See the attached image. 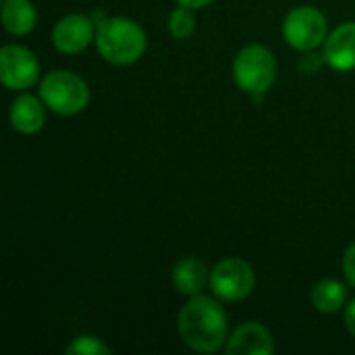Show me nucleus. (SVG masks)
Wrapping results in <instances>:
<instances>
[{"mask_svg": "<svg viewBox=\"0 0 355 355\" xmlns=\"http://www.w3.org/2000/svg\"><path fill=\"white\" fill-rule=\"evenodd\" d=\"M0 79L10 89H29L40 79L35 54L25 46H4L0 52Z\"/></svg>", "mask_w": 355, "mask_h": 355, "instance_id": "nucleus-7", "label": "nucleus"}, {"mask_svg": "<svg viewBox=\"0 0 355 355\" xmlns=\"http://www.w3.org/2000/svg\"><path fill=\"white\" fill-rule=\"evenodd\" d=\"M173 285L183 295H200L210 285V270L196 258H183L173 268Z\"/></svg>", "mask_w": 355, "mask_h": 355, "instance_id": "nucleus-12", "label": "nucleus"}, {"mask_svg": "<svg viewBox=\"0 0 355 355\" xmlns=\"http://www.w3.org/2000/svg\"><path fill=\"white\" fill-rule=\"evenodd\" d=\"M233 75L237 85L250 94H266L270 85L277 79V60L275 54L260 46V44H250L239 50L233 62Z\"/></svg>", "mask_w": 355, "mask_h": 355, "instance_id": "nucleus-4", "label": "nucleus"}, {"mask_svg": "<svg viewBox=\"0 0 355 355\" xmlns=\"http://www.w3.org/2000/svg\"><path fill=\"white\" fill-rule=\"evenodd\" d=\"M177 331L183 343L200 354H214L229 339V324L223 306L206 295H193L181 308Z\"/></svg>", "mask_w": 355, "mask_h": 355, "instance_id": "nucleus-1", "label": "nucleus"}, {"mask_svg": "<svg viewBox=\"0 0 355 355\" xmlns=\"http://www.w3.org/2000/svg\"><path fill=\"white\" fill-rule=\"evenodd\" d=\"M324 60L335 71L355 69V23H343L324 40Z\"/></svg>", "mask_w": 355, "mask_h": 355, "instance_id": "nucleus-10", "label": "nucleus"}, {"mask_svg": "<svg viewBox=\"0 0 355 355\" xmlns=\"http://www.w3.org/2000/svg\"><path fill=\"white\" fill-rule=\"evenodd\" d=\"M64 354H77V355H108L110 349L96 337H77L67 349Z\"/></svg>", "mask_w": 355, "mask_h": 355, "instance_id": "nucleus-16", "label": "nucleus"}, {"mask_svg": "<svg viewBox=\"0 0 355 355\" xmlns=\"http://www.w3.org/2000/svg\"><path fill=\"white\" fill-rule=\"evenodd\" d=\"M193 8L189 6H181L175 8L171 12V19H168V31L175 40H187L193 31H196V17L191 12Z\"/></svg>", "mask_w": 355, "mask_h": 355, "instance_id": "nucleus-15", "label": "nucleus"}, {"mask_svg": "<svg viewBox=\"0 0 355 355\" xmlns=\"http://www.w3.org/2000/svg\"><path fill=\"white\" fill-rule=\"evenodd\" d=\"M94 42L100 56L112 64H133L148 48L146 31L125 17H106L100 21Z\"/></svg>", "mask_w": 355, "mask_h": 355, "instance_id": "nucleus-2", "label": "nucleus"}, {"mask_svg": "<svg viewBox=\"0 0 355 355\" xmlns=\"http://www.w3.org/2000/svg\"><path fill=\"white\" fill-rule=\"evenodd\" d=\"M347 304V289L343 283L327 279L312 289V306L322 314H335Z\"/></svg>", "mask_w": 355, "mask_h": 355, "instance_id": "nucleus-14", "label": "nucleus"}, {"mask_svg": "<svg viewBox=\"0 0 355 355\" xmlns=\"http://www.w3.org/2000/svg\"><path fill=\"white\" fill-rule=\"evenodd\" d=\"M44 106H46L44 100H40V98H35L31 94L19 96L10 104V125H12V129H17L19 133H25V135L37 133L46 123Z\"/></svg>", "mask_w": 355, "mask_h": 355, "instance_id": "nucleus-11", "label": "nucleus"}, {"mask_svg": "<svg viewBox=\"0 0 355 355\" xmlns=\"http://www.w3.org/2000/svg\"><path fill=\"white\" fill-rule=\"evenodd\" d=\"M316 56H318V54H310V52H308V54L302 58L300 67H302L306 73H314V71H316V69H318L322 62H327V60H324V56H320V58H316Z\"/></svg>", "mask_w": 355, "mask_h": 355, "instance_id": "nucleus-18", "label": "nucleus"}, {"mask_svg": "<svg viewBox=\"0 0 355 355\" xmlns=\"http://www.w3.org/2000/svg\"><path fill=\"white\" fill-rule=\"evenodd\" d=\"M345 329L349 331V335L355 337V300H352L349 306L345 308Z\"/></svg>", "mask_w": 355, "mask_h": 355, "instance_id": "nucleus-19", "label": "nucleus"}, {"mask_svg": "<svg viewBox=\"0 0 355 355\" xmlns=\"http://www.w3.org/2000/svg\"><path fill=\"white\" fill-rule=\"evenodd\" d=\"M254 268L241 258H225L210 270V289L223 302L245 300L254 291Z\"/></svg>", "mask_w": 355, "mask_h": 355, "instance_id": "nucleus-6", "label": "nucleus"}, {"mask_svg": "<svg viewBox=\"0 0 355 355\" xmlns=\"http://www.w3.org/2000/svg\"><path fill=\"white\" fill-rule=\"evenodd\" d=\"M343 272H345V279L349 281V285L355 289V241L345 250V256H343Z\"/></svg>", "mask_w": 355, "mask_h": 355, "instance_id": "nucleus-17", "label": "nucleus"}, {"mask_svg": "<svg viewBox=\"0 0 355 355\" xmlns=\"http://www.w3.org/2000/svg\"><path fill=\"white\" fill-rule=\"evenodd\" d=\"M283 35L291 48L300 52H312L329 37L327 17L314 6H297L287 15L283 23Z\"/></svg>", "mask_w": 355, "mask_h": 355, "instance_id": "nucleus-5", "label": "nucleus"}, {"mask_svg": "<svg viewBox=\"0 0 355 355\" xmlns=\"http://www.w3.org/2000/svg\"><path fill=\"white\" fill-rule=\"evenodd\" d=\"M92 40H96L94 21L83 15H67L62 17L52 31V42L56 50L64 54H79L83 52Z\"/></svg>", "mask_w": 355, "mask_h": 355, "instance_id": "nucleus-8", "label": "nucleus"}, {"mask_svg": "<svg viewBox=\"0 0 355 355\" xmlns=\"http://www.w3.org/2000/svg\"><path fill=\"white\" fill-rule=\"evenodd\" d=\"M40 98L56 114H77L89 102L87 83L71 71H52L40 83Z\"/></svg>", "mask_w": 355, "mask_h": 355, "instance_id": "nucleus-3", "label": "nucleus"}, {"mask_svg": "<svg viewBox=\"0 0 355 355\" xmlns=\"http://www.w3.org/2000/svg\"><path fill=\"white\" fill-rule=\"evenodd\" d=\"M37 15L29 0H4L2 2V23L12 35H25L35 27Z\"/></svg>", "mask_w": 355, "mask_h": 355, "instance_id": "nucleus-13", "label": "nucleus"}, {"mask_svg": "<svg viewBox=\"0 0 355 355\" xmlns=\"http://www.w3.org/2000/svg\"><path fill=\"white\" fill-rule=\"evenodd\" d=\"M229 355H272L275 339L270 331L260 322H245L233 331L227 339Z\"/></svg>", "mask_w": 355, "mask_h": 355, "instance_id": "nucleus-9", "label": "nucleus"}, {"mask_svg": "<svg viewBox=\"0 0 355 355\" xmlns=\"http://www.w3.org/2000/svg\"><path fill=\"white\" fill-rule=\"evenodd\" d=\"M214 0H177V4H181V6H189V8H204V6H208V4H212Z\"/></svg>", "mask_w": 355, "mask_h": 355, "instance_id": "nucleus-20", "label": "nucleus"}]
</instances>
